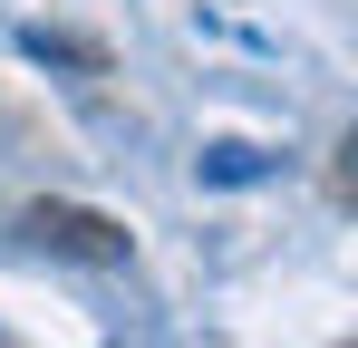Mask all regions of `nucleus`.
<instances>
[{"label": "nucleus", "mask_w": 358, "mask_h": 348, "mask_svg": "<svg viewBox=\"0 0 358 348\" xmlns=\"http://www.w3.org/2000/svg\"><path fill=\"white\" fill-rule=\"evenodd\" d=\"M20 232H29L39 252H59V261H87V271H117L126 252H136V232L107 223V213H87V203H29Z\"/></svg>", "instance_id": "1"}, {"label": "nucleus", "mask_w": 358, "mask_h": 348, "mask_svg": "<svg viewBox=\"0 0 358 348\" xmlns=\"http://www.w3.org/2000/svg\"><path fill=\"white\" fill-rule=\"evenodd\" d=\"M20 49L39 68H78V78H107V49L97 39H68V29H20Z\"/></svg>", "instance_id": "2"}, {"label": "nucleus", "mask_w": 358, "mask_h": 348, "mask_svg": "<svg viewBox=\"0 0 358 348\" xmlns=\"http://www.w3.org/2000/svg\"><path fill=\"white\" fill-rule=\"evenodd\" d=\"M194 174H203V184H262L271 155H262V145H242V136H223V145H203V155H194Z\"/></svg>", "instance_id": "3"}]
</instances>
